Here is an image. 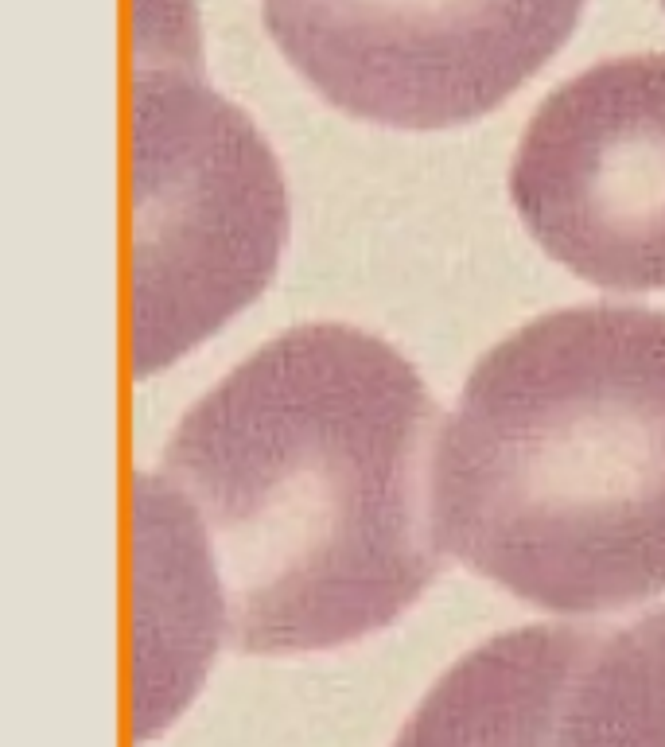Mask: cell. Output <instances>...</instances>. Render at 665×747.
<instances>
[{"mask_svg":"<svg viewBox=\"0 0 665 747\" xmlns=\"http://www.w3.org/2000/svg\"><path fill=\"white\" fill-rule=\"evenodd\" d=\"M444 553L518 600L595 615L665 592V316L564 308L467 378L432 456Z\"/></svg>","mask_w":665,"mask_h":747,"instance_id":"obj_2","label":"cell"},{"mask_svg":"<svg viewBox=\"0 0 665 747\" xmlns=\"http://www.w3.org/2000/svg\"><path fill=\"white\" fill-rule=\"evenodd\" d=\"M662 4H665V0H662Z\"/></svg>","mask_w":665,"mask_h":747,"instance_id":"obj_9","label":"cell"},{"mask_svg":"<svg viewBox=\"0 0 665 747\" xmlns=\"http://www.w3.org/2000/svg\"><path fill=\"white\" fill-rule=\"evenodd\" d=\"M525 230L603 288H665V55L576 74L533 113L510 168Z\"/></svg>","mask_w":665,"mask_h":747,"instance_id":"obj_5","label":"cell"},{"mask_svg":"<svg viewBox=\"0 0 665 747\" xmlns=\"http://www.w3.org/2000/svg\"><path fill=\"white\" fill-rule=\"evenodd\" d=\"M436 405L389 343L308 323L242 362L164 448L242 654L331 650L389 627L440 572Z\"/></svg>","mask_w":665,"mask_h":747,"instance_id":"obj_1","label":"cell"},{"mask_svg":"<svg viewBox=\"0 0 665 747\" xmlns=\"http://www.w3.org/2000/svg\"><path fill=\"white\" fill-rule=\"evenodd\" d=\"M595 646L599 635L560 623L483 642L432 685L393 747H560Z\"/></svg>","mask_w":665,"mask_h":747,"instance_id":"obj_6","label":"cell"},{"mask_svg":"<svg viewBox=\"0 0 665 747\" xmlns=\"http://www.w3.org/2000/svg\"><path fill=\"white\" fill-rule=\"evenodd\" d=\"M284 59L331 106L448 129L506 102L572 36L584 0H265Z\"/></svg>","mask_w":665,"mask_h":747,"instance_id":"obj_4","label":"cell"},{"mask_svg":"<svg viewBox=\"0 0 665 747\" xmlns=\"http://www.w3.org/2000/svg\"><path fill=\"white\" fill-rule=\"evenodd\" d=\"M222 642L203 549L160 475L137 479V736L191 701Z\"/></svg>","mask_w":665,"mask_h":747,"instance_id":"obj_7","label":"cell"},{"mask_svg":"<svg viewBox=\"0 0 665 747\" xmlns=\"http://www.w3.org/2000/svg\"><path fill=\"white\" fill-rule=\"evenodd\" d=\"M560 747H665V611L599 639L572 689Z\"/></svg>","mask_w":665,"mask_h":747,"instance_id":"obj_8","label":"cell"},{"mask_svg":"<svg viewBox=\"0 0 665 747\" xmlns=\"http://www.w3.org/2000/svg\"><path fill=\"white\" fill-rule=\"evenodd\" d=\"M183 0H140L133 82V366L148 378L261 296L288 234L273 152L214 94Z\"/></svg>","mask_w":665,"mask_h":747,"instance_id":"obj_3","label":"cell"}]
</instances>
